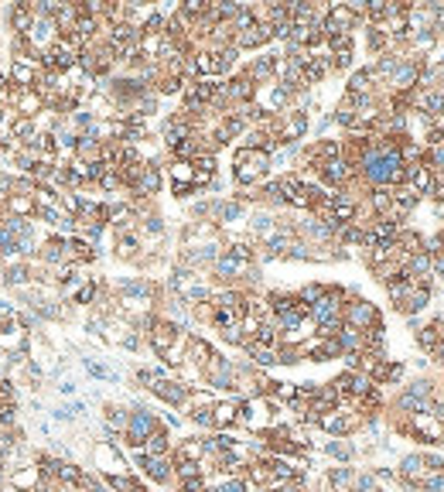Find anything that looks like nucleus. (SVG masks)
I'll return each mask as SVG.
<instances>
[{"mask_svg":"<svg viewBox=\"0 0 444 492\" xmlns=\"http://www.w3.org/2000/svg\"><path fill=\"white\" fill-rule=\"evenodd\" d=\"M157 428H161L157 413H151L147 407H134L130 421H127V431H123V445H127V448H134V452H144L147 437H151Z\"/></svg>","mask_w":444,"mask_h":492,"instance_id":"obj_1","label":"nucleus"},{"mask_svg":"<svg viewBox=\"0 0 444 492\" xmlns=\"http://www.w3.org/2000/svg\"><path fill=\"white\" fill-rule=\"evenodd\" d=\"M137 469L147 475L151 482H157V486H171V482H174L171 454H144V452H137Z\"/></svg>","mask_w":444,"mask_h":492,"instance_id":"obj_2","label":"nucleus"},{"mask_svg":"<svg viewBox=\"0 0 444 492\" xmlns=\"http://www.w3.org/2000/svg\"><path fill=\"white\" fill-rule=\"evenodd\" d=\"M263 171H267V154H260L253 147L236 151V181L239 185H250L256 178H263Z\"/></svg>","mask_w":444,"mask_h":492,"instance_id":"obj_3","label":"nucleus"},{"mask_svg":"<svg viewBox=\"0 0 444 492\" xmlns=\"http://www.w3.org/2000/svg\"><path fill=\"white\" fill-rule=\"evenodd\" d=\"M151 394H154L157 400H164L168 407H185L188 396H192V387H185V383H178V379H168V376H161V379H154Z\"/></svg>","mask_w":444,"mask_h":492,"instance_id":"obj_4","label":"nucleus"},{"mask_svg":"<svg viewBox=\"0 0 444 492\" xmlns=\"http://www.w3.org/2000/svg\"><path fill=\"white\" fill-rule=\"evenodd\" d=\"M93 458H96V465L103 469L106 479L110 475H127V462H123V454H120V448H116L113 441H99Z\"/></svg>","mask_w":444,"mask_h":492,"instance_id":"obj_5","label":"nucleus"},{"mask_svg":"<svg viewBox=\"0 0 444 492\" xmlns=\"http://www.w3.org/2000/svg\"><path fill=\"white\" fill-rule=\"evenodd\" d=\"M181 338H185V335L178 332L171 321H157L154 328H151V345H154V353H157V355H168L174 345L181 342Z\"/></svg>","mask_w":444,"mask_h":492,"instance_id":"obj_6","label":"nucleus"},{"mask_svg":"<svg viewBox=\"0 0 444 492\" xmlns=\"http://www.w3.org/2000/svg\"><path fill=\"white\" fill-rule=\"evenodd\" d=\"M239 424V404L236 400H215V411H212V431L226 434L229 428Z\"/></svg>","mask_w":444,"mask_h":492,"instance_id":"obj_7","label":"nucleus"},{"mask_svg":"<svg viewBox=\"0 0 444 492\" xmlns=\"http://www.w3.org/2000/svg\"><path fill=\"white\" fill-rule=\"evenodd\" d=\"M348 328H366V325H380V318H376V308L366 304V301H355V304H348V318H346Z\"/></svg>","mask_w":444,"mask_h":492,"instance_id":"obj_8","label":"nucleus"},{"mask_svg":"<svg viewBox=\"0 0 444 492\" xmlns=\"http://www.w3.org/2000/svg\"><path fill=\"white\" fill-rule=\"evenodd\" d=\"M325 486H329V492H352V486H355V469H348V465L329 469L325 472Z\"/></svg>","mask_w":444,"mask_h":492,"instance_id":"obj_9","label":"nucleus"},{"mask_svg":"<svg viewBox=\"0 0 444 492\" xmlns=\"http://www.w3.org/2000/svg\"><path fill=\"white\" fill-rule=\"evenodd\" d=\"M273 28L271 24H250L246 31H239V48H256V45H263V41H271Z\"/></svg>","mask_w":444,"mask_h":492,"instance_id":"obj_10","label":"nucleus"},{"mask_svg":"<svg viewBox=\"0 0 444 492\" xmlns=\"http://www.w3.org/2000/svg\"><path fill=\"white\" fill-rule=\"evenodd\" d=\"M144 454H171V434L168 428L161 424L151 437H147V445H144Z\"/></svg>","mask_w":444,"mask_h":492,"instance_id":"obj_11","label":"nucleus"},{"mask_svg":"<svg viewBox=\"0 0 444 492\" xmlns=\"http://www.w3.org/2000/svg\"><path fill=\"white\" fill-rule=\"evenodd\" d=\"M106 486L113 492H147V486L140 482V479H134V475L127 472V475H110L106 479Z\"/></svg>","mask_w":444,"mask_h":492,"instance_id":"obj_12","label":"nucleus"},{"mask_svg":"<svg viewBox=\"0 0 444 492\" xmlns=\"http://www.w3.org/2000/svg\"><path fill=\"white\" fill-rule=\"evenodd\" d=\"M246 345V353L256 366H273L277 362V349H267V345H256V342H243Z\"/></svg>","mask_w":444,"mask_h":492,"instance_id":"obj_13","label":"nucleus"},{"mask_svg":"<svg viewBox=\"0 0 444 492\" xmlns=\"http://www.w3.org/2000/svg\"><path fill=\"white\" fill-rule=\"evenodd\" d=\"M7 209L14 212V216H31V212H38V205H35V195H11L7 198Z\"/></svg>","mask_w":444,"mask_h":492,"instance_id":"obj_14","label":"nucleus"},{"mask_svg":"<svg viewBox=\"0 0 444 492\" xmlns=\"http://www.w3.org/2000/svg\"><path fill=\"white\" fill-rule=\"evenodd\" d=\"M41 256H45L48 263H62V260H69V243H62V239H48V243L41 246Z\"/></svg>","mask_w":444,"mask_h":492,"instance_id":"obj_15","label":"nucleus"},{"mask_svg":"<svg viewBox=\"0 0 444 492\" xmlns=\"http://www.w3.org/2000/svg\"><path fill=\"white\" fill-rule=\"evenodd\" d=\"M325 452H329L331 458H338L342 465H348V462L355 458V448H352L348 441H329V445H325Z\"/></svg>","mask_w":444,"mask_h":492,"instance_id":"obj_16","label":"nucleus"},{"mask_svg":"<svg viewBox=\"0 0 444 492\" xmlns=\"http://www.w3.org/2000/svg\"><path fill=\"white\" fill-rule=\"evenodd\" d=\"M120 291H123V297H127V301H147V297H151V287H147L144 280H127Z\"/></svg>","mask_w":444,"mask_h":492,"instance_id":"obj_17","label":"nucleus"},{"mask_svg":"<svg viewBox=\"0 0 444 492\" xmlns=\"http://www.w3.org/2000/svg\"><path fill=\"white\" fill-rule=\"evenodd\" d=\"M243 267H246V263H239V260H236V256H219V263H215V270H219V277H226V280H229V277H236L239 274V270H243Z\"/></svg>","mask_w":444,"mask_h":492,"instance_id":"obj_18","label":"nucleus"},{"mask_svg":"<svg viewBox=\"0 0 444 492\" xmlns=\"http://www.w3.org/2000/svg\"><path fill=\"white\" fill-rule=\"evenodd\" d=\"M137 188H140V192H157V188H161V175H157V168H144L140 178H137Z\"/></svg>","mask_w":444,"mask_h":492,"instance_id":"obj_19","label":"nucleus"},{"mask_svg":"<svg viewBox=\"0 0 444 492\" xmlns=\"http://www.w3.org/2000/svg\"><path fill=\"white\" fill-rule=\"evenodd\" d=\"M28 274H31V270H28L24 263H14V267L4 270V280H7L11 287H21V284H28Z\"/></svg>","mask_w":444,"mask_h":492,"instance_id":"obj_20","label":"nucleus"},{"mask_svg":"<svg viewBox=\"0 0 444 492\" xmlns=\"http://www.w3.org/2000/svg\"><path fill=\"white\" fill-rule=\"evenodd\" d=\"M352 492H380L376 486V472H355V486Z\"/></svg>","mask_w":444,"mask_h":492,"instance_id":"obj_21","label":"nucleus"},{"mask_svg":"<svg viewBox=\"0 0 444 492\" xmlns=\"http://www.w3.org/2000/svg\"><path fill=\"white\" fill-rule=\"evenodd\" d=\"M205 492H250L246 489V482H243V479H222V482H215V486H209V489Z\"/></svg>","mask_w":444,"mask_h":492,"instance_id":"obj_22","label":"nucleus"},{"mask_svg":"<svg viewBox=\"0 0 444 492\" xmlns=\"http://www.w3.org/2000/svg\"><path fill=\"white\" fill-rule=\"evenodd\" d=\"M424 304H427V291H417V294H410L406 301H400L397 308H400V311H406V315H414V311H421Z\"/></svg>","mask_w":444,"mask_h":492,"instance_id":"obj_23","label":"nucleus"},{"mask_svg":"<svg viewBox=\"0 0 444 492\" xmlns=\"http://www.w3.org/2000/svg\"><path fill=\"white\" fill-rule=\"evenodd\" d=\"M321 178H325L329 185H338V181L346 178V164H342V161H329L325 171H321Z\"/></svg>","mask_w":444,"mask_h":492,"instance_id":"obj_24","label":"nucleus"},{"mask_svg":"<svg viewBox=\"0 0 444 492\" xmlns=\"http://www.w3.org/2000/svg\"><path fill=\"white\" fill-rule=\"evenodd\" d=\"M171 175L178 178V185H192V181H195V168L188 164V161H178V164L171 168Z\"/></svg>","mask_w":444,"mask_h":492,"instance_id":"obj_25","label":"nucleus"},{"mask_svg":"<svg viewBox=\"0 0 444 492\" xmlns=\"http://www.w3.org/2000/svg\"><path fill=\"white\" fill-rule=\"evenodd\" d=\"M414 79H417V69H414V65H400V69H397V86H400V89H406V86H414Z\"/></svg>","mask_w":444,"mask_h":492,"instance_id":"obj_26","label":"nucleus"},{"mask_svg":"<svg viewBox=\"0 0 444 492\" xmlns=\"http://www.w3.org/2000/svg\"><path fill=\"white\" fill-rule=\"evenodd\" d=\"M417 342H421V349H431V353H434V349L441 345V338H438V325H434V328H424Z\"/></svg>","mask_w":444,"mask_h":492,"instance_id":"obj_27","label":"nucleus"},{"mask_svg":"<svg viewBox=\"0 0 444 492\" xmlns=\"http://www.w3.org/2000/svg\"><path fill=\"white\" fill-rule=\"evenodd\" d=\"M410 181H414V188L431 192V175H427V168H414V171H410Z\"/></svg>","mask_w":444,"mask_h":492,"instance_id":"obj_28","label":"nucleus"},{"mask_svg":"<svg viewBox=\"0 0 444 492\" xmlns=\"http://www.w3.org/2000/svg\"><path fill=\"white\" fill-rule=\"evenodd\" d=\"M273 229V219L267 212H260V216H253V233H260V236H271Z\"/></svg>","mask_w":444,"mask_h":492,"instance_id":"obj_29","label":"nucleus"},{"mask_svg":"<svg viewBox=\"0 0 444 492\" xmlns=\"http://www.w3.org/2000/svg\"><path fill=\"white\" fill-rule=\"evenodd\" d=\"M290 246H294V243H290L288 236H271V239H267V253H271V256L284 253V250H290Z\"/></svg>","mask_w":444,"mask_h":492,"instance_id":"obj_30","label":"nucleus"},{"mask_svg":"<svg viewBox=\"0 0 444 492\" xmlns=\"http://www.w3.org/2000/svg\"><path fill=\"white\" fill-rule=\"evenodd\" d=\"M424 492H444V472L427 475V479H424Z\"/></svg>","mask_w":444,"mask_h":492,"instance_id":"obj_31","label":"nucleus"},{"mask_svg":"<svg viewBox=\"0 0 444 492\" xmlns=\"http://www.w3.org/2000/svg\"><path fill=\"white\" fill-rule=\"evenodd\" d=\"M427 472L431 475L444 472V454H427Z\"/></svg>","mask_w":444,"mask_h":492,"instance_id":"obj_32","label":"nucleus"},{"mask_svg":"<svg viewBox=\"0 0 444 492\" xmlns=\"http://www.w3.org/2000/svg\"><path fill=\"white\" fill-rule=\"evenodd\" d=\"M134 250H137V239H120V243H116V253L120 256H134Z\"/></svg>","mask_w":444,"mask_h":492,"instance_id":"obj_33","label":"nucleus"},{"mask_svg":"<svg viewBox=\"0 0 444 492\" xmlns=\"http://www.w3.org/2000/svg\"><path fill=\"white\" fill-rule=\"evenodd\" d=\"M93 294H96V284H89V287H82V291H79V304H86V301H93Z\"/></svg>","mask_w":444,"mask_h":492,"instance_id":"obj_34","label":"nucleus"},{"mask_svg":"<svg viewBox=\"0 0 444 492\" xmlns=\"http://www.w3.org/2000/svg\"><path fill=\"white\" fill-rule=\"evenodd\" d=\"M427 267H431V260H427V256H417V260H414V270H427Z\"/></svg>","mask_w":444,"mask_h":492,"instance_id":"obj_35","label":"nucleus"},{"mask_svg":"<svg viewBox=\"0 0 444 492\" xmlns=\"http://www.w3.org/2000/svg\"><path fill=\"white\" fill-rule=\"evenodd\" d=\"M0 277H4V274H0Z\"/></svg>","mask_w":444,"mask_h":492,"instance_id":"obj_36","label":"nucleus"}]
</instances>
